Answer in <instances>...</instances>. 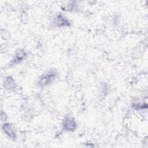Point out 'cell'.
Listing matches in <instances>:
<instances>
[{"label": "cell", "instance_id": "6da1fadb", "mask_svg": "<svg viewBox=\"0 0 148 148\" xmlns=\"http://www.w3.org/2000/svg\"><path fill=\"white\" fill-rule=\"evenodd\" d=\"M57 72L55 69H50L43 73L38 79L37 84L39 87L43 88L51 84L57 76Z\"/></svg>", "mask_w": 148, "mask_h": 148}, {"label": "cell", "instance_id": "7a4b0ae2", "mask_svg": "<svg viewBox=\"0 0 148 148\" xmlns=\"http://www.w3.org/2000/svg\"><path fill=\"white\" fill-rule=\"evenodd\" d=\"M62 128L65 131L72 132L77 128V123L75 119L72 116H65L62 120Z\"/></svg>", "mask_w": 148, "mask_h": 148}, {"label": "cell", "instance_id": "3957f363", "mask_svg": "<svg viewBox=\"0 0 148 148\" xmlns=\"http://www.w3.org/2000/svg\"><path fill=\"white\" fill-rule=\"evenodd\" d=\"M2 130L9 138L13 140L16 139L17 133L13 124L10 123H4L2 125Z\"/></svg>", "mask_w": 148, "mask_h": 148}, {"label": "cell", "instance_id": "277c9868", "mask_svg": "<svg viewBox=\"0 0 148 148\" xmlns=\"http://www.w3.org/2000/svg\"><path fill=\"white\" fill-rule=\"evenodd\" d=\"M52 24L57 27H66L70 26L69 20L63 14H58L53 18Z\"/></svg>", "mask_w": 148, "mask_h": 148}, {"label": "cell", "instance_id": "5b68a950", "mask_svg": "<svg viewBox=\"0 0 148 148\" xmlns=\"http://www.w3.org/2000/svg\"><path fill=\"white\" fill-rule=\"evenodd\" d=\"M26 51L24 49H19L16 52L13 59L11 61V64L12 65L20 64V62H23L26 58Z\"/></svg>", "mask_w": 148, "mask_h": 148}, {"label": "cell", "instance_id": "8992f818", "mask_svg": "<svg viewBox=\"0 0 148 148\" xmlns=\"http://www.w3.org/2000/svg\"><path fill=\"white\" fill-rule=\"evenodd\" d=\"M4 87L8 91H14L16 88L14 80L10 76H8L4 79Z\"/></svg>", "mask_w": 148, "mask_h": 148}]
</instances>
